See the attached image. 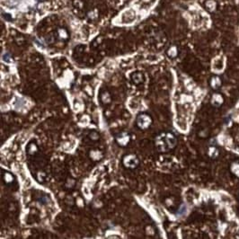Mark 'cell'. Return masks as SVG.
I'll return each instance as SVG.
<instances>
[{
  "mask_svg": "<svg viewBox=\"0 0 239 239\" xmlns=\"http://www.w3.org/2000/svg\"><path fill=\"white\" fill-rule=\"evenodd\" d=\"M223 102V98L222 95L219 94H215L212 95V99H211V103L214 106H220Z\"/></svg>",
  "mask_w": 239,
  "mask_h": 239,
  "instance_id": "cell-9",
  "label": "cell"
},
{
  "mask_svg": "<svg viewBox=\"0 0 239 239\" xmlns=\"http://www.w3.org/2000/svg\"><path fill=\"white\" fill-rule=\"evenodd\" d=\"M101 101L103 104H109L112 101L111 94H109L108 91H102L101 93Z\"/></svg>",
  "mask_w": 239,
  "mask_h": 239,
  "instance_id": "cell-8",
  "label": "cell"
},
{
  "mask_svg": "<svg viewBox=\"0 0 239 239\" xmlns=\"http://www.w3.org/2000/svg\"><path fill=\"white\" fill-rule=\"evenodd\" d=\"M57 34H58V37L61 40H67L68 38V33L64 28H60L57 32Z\"/></svg>",
  "mask_w": 239,
  "mask_h": 239,
  "instance_id": "cell-10",
  "label": "cell"
},
{
  "mask_svg": "<svg viewBox=\"0 0 239 239\" xmlns=\"http://www.w3.org/2000/svg\"><path fill=\"white\" fill-rule=\"evenodd\" d=\"M116 141L120 146L126 147L130 142V135L127 132H121L116 136Z\"/></svg>",
  "mask_w": 239,
  "mask_h": 239,
  "instance_id": "cell-4",
  "label": "cell"
},
{
  "mask_svg": "<svg viewBox=\"0 0 239 239\" xmlns=\"http://www.w3.org/2000/svg\"><path fill=\"white\" fill-rule=\"evenodd\" d=\"M131 80L135 85H140L142 83H144L145 77L144 75L140 72H135L131 75Z\"/></svg>",
  "mask_w": 239,
  "mask_h": 239,
  "instance_id": "cell-5",
  "label": "cell"
},
{
  "mask_svg": "<svg viewBox=\"0 0 239 239\" xmlns=\"http://www.w3.org/2000/svg\"><path fill=\"white\" fill-rule=\"evenodd\" d=\"M3 181L7 185L13 184L14 182V176L9 172H5V173H3Z\"/></svg>",
  "mask_w": 239,
  "mask_h": 239,
  "instance_id": "cell-7",
  "label": "cell"
},
{
  "mask_svg": "<svg viewBox=\"0 0 239 239\" xmlns=\"http://www.w3.org/2000/svg\"><path fill=\"white\" fill-rule=\"evenodd\" d=\"M208 154H209V156H210V157L215 158V157H217V156H218V150L217 148H215V147H210V148H209Z\"/></svg>",
  "mask_w": 239,
  "mask_h": 239,
  "instance_id": "cell-14",
  "label": "cell"
},
{
  "mask_svg": "<svg viewBox=\"0 0 239 239\" xmlns=\"http://www.w3.org/2000/svg\"><path fill=\"white\" fill-rule=\"evenodd\" d=\"M221 85V80L218 76H214L212 77V79L210 80V86L211 87L214 88V89H217L220 87Z\"/></svg>",
  "mask_w": 239,
  "mask_h": 239,
  "instance_id": "cell-11",
  "label": "cell"
},
{
  "mask_svg": "<svg viewBox=\"0 0 239 239\" xmlns=\"http://www.w3.org/2000/svg\"><path fill=\"white\" fill-rule=\"evenodd\" d=\"M122 162L126 168H129V169H135L139 165V159L134 154H129L123 157Z\"/></svg>",
  "mask_w": 239,
  "mask_h": 239,
  "instance_id": "cell-3",
  "label": "cell"
},
{
  "mask_svg": "<svg viewBox=\"0 0 239 239\" xmlns=\"http://www.w3.org/2000/svg\"><path fill=\"white\" fill-rule=\"evenodd\" d=\"M26 151H27V153H28L30 156H35L38 152H39V148H38L37 144H36L35 142H30V143L27 145Z\"/></svg>",
  "mask_w": 239,
  "mask_h": 239,
  "instance_id": "cell-6",
  "label": "cell"
},
{
  "mask_svg": "<svg viewBox=\"0 0 239 239\" xmlns=\"http://www.w3.org/2000/svg\"><path fill=\"white\" fill-rule=\"evenodd\" d=\"M89 137L92 140H97L99 138V134L96 131H91L90 134H89Z\"/></svg>",
  "mask_w": 239,
  "mask_h": 239,
  "instance_id": "cell-16",
  "label": "cell"
},
{
  "mask_svg": "<svg viewBox=\"0 0 239 239\" xmlns=\"http://www.w3.org/2000/svg\"><path fill=\"white\" fill-rule=\"evenodd\" d=\"M3 60H4V61H5V62H7V63H12L13 62L12 57H11V55H10L9 53H6V54L3 56Z\"/></svg>",
  "mask_w": 239,
  "mask_h": 239,
  "instance_id": "cell-15",
  "label": "cell"
},
{
  "mask_svg": "<svg viewBox=\"0 0 239 239\" xmlns=\"http://www.w3.org/2000/svg\"><path fill=\"white\" fill-rule=\"evenodd\" d=\"M5 18L7 19V20H11V18L9 17V14H8V13H6V15H5Z\"/></svg>",
  "mask_w": 239,
  "mask_h": 239,
  "instance_id": "cell-17",
  "label": "cell"
},
{
  "mask_svg": "<svg viewBox=\"0 0 239 239\" xmlns=\"http://www.w3.org/2000/svg\"><path fill=\"white\" fill-rule=\"evenodd\" d=\"M177 139L171 132H161L155 138V146L160 153L169 152L175 148Z\"/></svg>",
  "mask_w": 239,
  "mask_h": 239,
  "instance_id": "cell-1",
  "label": "cell"
},
{
  "mask_svg": "<svg viewBox=\"0 0 239 239\" xmlns=\"http://www.w3.org/2000/svg\"><path fill=\"white\" fill-rule=\"evenodd\" d=\"M231 172L236 176L239 177V163L238 162H235L232 164L231 165Z\"/></svg>",
  "mask_w": 239,
  "mask_h": 239,
  "instance_id": "cell-13",
  "label": "cell"
},
{
  "mask_svg": "<svg viewBox=\"0 0 239 239\" xmlns=\"http://www.w3.org/2000/svg\"><path fill=\"white\" fill-rule=\"evenodd\" d=\"M178 54V50H177V48L175 46H172L169 48V50H167V55L170 57V58H175Z\"/></svg>",
  "mask_w": 239,
  "mask_h": 239,
  "instance_id": "cell-12",
  "label": "cell"
},
{
  "mask_svg": "<svg viewBox=\"0 0 239 239\" xmlns=\"http://www.w3.org/2000/svg\"><path fill=\"white\" fill-rule=\"evenodd\" d=\"M152 121H153L150 115H148V113H140L137 117L136 123L138 128H139L140 129H147L151 126Z\"/></svg>",
  "mask_w": 239,
  "mask_h": 239,
  "instance_id": "cell-2",
  "label": "cell"
}]
</instances>
